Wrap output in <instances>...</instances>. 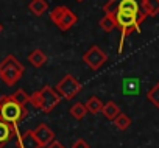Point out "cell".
Here are the masks:
<instances>
[{"instance_id":"obj_1","label":"cell","mask_w":159,"mask_h":148,"mask_svg":"<svg viewBox=\"0 0 159 148\" xmlns=\"http://www.w3.org/2000/svg\"><path fill=\"white\" fill-rule=\"evenodd\" d=\"M116 20V28L120 30V45L119 52H123V42L126 36H129L134 31H140V24L147 19V14L142 13H122V11H111Z\"/></svg>"},{"instance_id":"obj_2","label":"cell","mask_w":159,"mask_h":148,"mask_svg":"<svg viewBox=\"0 0 159 148\" xmlns=\"http://www.w3.org/2000/svg\"><path fill=\"white\" fill-rule=\"evenodd\" d=\"M27 115H28V109L25 106H20L16 100H13L11 95L0 97V120L17 126V123L22 122Z\"/></svg>"},{"instance_id":"obj_3","label":"cell","mask_w":159,"mask_h":148,"mask_svg":"<svg viewBox=\"0 0 159 148\" xmlns=\"http://www.w3.org/2000/svg\"><path fill=\"white\" fill-rule=\"evenodd\" d=\"M24 72H25L24 64L14 55H8L0 61V80L7 86H14L22 78Z\"/></svg>"},{"instance_id":"obj_4","label":"cell","mask_w":159,"mask_h":148,"mask_svg":"<svg viewBox=\"0 0 159 148\" xmlns=\"http://www.w3.org/2000/svg\"><path fill=\"white\" fill-rule=\"evenodd\" d=\"M50 20H52L61 31H67V30H70L73 25H76L78 17H76V14H75L72 10H69L67 7L61 5V7H56V8L50 13Z\"/></svg>"},{"instance_id":"obj_5","label":"cell","mask_w":159,"mask_h":148,"mask_svg":"<svg viewBox=\"0 0 159 148\" xmlns=\"http://www.w3.org/2000/svg\"><path fill=\"white\" fill-rule=\"evenodd\" d=\"M83 86L73 75H66L55 87V91L66 100H72L73 97H76L80 92H81Z\"/></svg>"},{"instance_id":"obj_6","label":"cell","mask_w":159,"mask_h":148,"mask_svg":"<svg viewBox=\"0 0 159 148\" xmlns=\"http://www.w3.org/2000/svg\"><path fill=\"white\" fill-rule=\"evenodd\" d=\"M39 98H41V111L48 114L55 109V106L61 101V95L50 86H44L39 91Z\"/></svg>"},{"instance_id":"obj_7","label":"cell","mask_w":159,"mask_h":148,"mask_svg":"<svg viewBox=\"0 0 159 148\" xmlns=\"http://www.w3.org/2000/svg\"><path fill=\"white\" fill-rule=\"evenodd\" d=\"M83 61L92 69V70H98L106 61H108V55L98 47V45H92L89 50H86V53L83 55Z\"/></svg>"},{"instance_id":"obj_8","label":"cell","mask_w":159,"mask_h":148,"mask_svg":"<svg viewBox=\"0 0 159 148\" xmlns=\"http://www.w3.org/2000/svg\"><path fill=\"white\" fill-rule=\"evenodd\" d=\"M33 134H34V137L38 139V142H39V145H41L42 148H45L52 140H55V132H53V129L48 128V125H45V123L38 125L36 129H33Z\"/></svg>"},{"instance_id":"obj_9","label":"cell","mask_w":159,"mask_h":148,"mask_svg":"<svg viewBox=\"0 0 159 148\" xmlns=\"http://www.w3.org/2000/svg\"><path fill=\"white\" fill-rule=\"evenodd\" d=\"M14 136H16V126L8 122L0 120V148H3Z\"/></svg>"},{"instance_id":"obj_10","label":"cell","mask_w":159,"mask_h":148,"mask_svg":"<svg viewBox=\"0 0 159 148\" xmlns=\"http://www.w3.org/2000/svg\"><path fill=\"white\" fill-rule=\"evenodd\" d=\"M140 92V80L139 78H123L122 81V94L123 95H137Z\"/></svg>"},{"instance_id":"obj_11","label":"cell","mask_w":159,"mask_h":148,"mask_svg":"<svg viewBox=\"0 0 159 148\" xmlns=\"http://www.w3.org/2000/svg\"><path fill=\"white\" fill-rule=\"evenodd\" d=\"M17 145H19V148H42V146L39 145L38 139L34 137V134H33L31 129H28V131H25L22 136H19Z\"/></svg>"},{"instance_id":"obj_12","label":"cell","mask_w":159,"mask_h":148,"mask_svg":"<svg viewBox=\"0 0 159 148\" xmlns=\"http://www.w3.org/2000/svg\"><path fill=\"white\" fill-rule=\"evenodd\" d=\"M28 62H31L33 67L39 69V67H42V65L47 62V55H45L41 48H36V50H33V52L28 55Z\"/></svg>"},{"instance_id":"obj_13","label":"cell","mask_w":159,"mask_h":148,"mask_svg":"<svg viewBox=\"0 0 159 148\" xmlns=\"http://www.w3.org/2000/svg\"><path fill=\"white\" fill-rule=\"evenodd\" d=\"M140 7H142L143 13L147 14V17L148 16L154 17L159 14V0H142Z\"/></svg>"},{"instance_id":"obj_14","label":"cell","mask_w":159,"mask_h":148,"mask_svg":"<svg viewBox=\"0 0 159 148\" xmlns=\"http://www.w3.org/2000/svg\"><path fill=\"white\" fill-rule=\"evenodd\" d=\"M120 108L117 106V103L114 101H108V103H103V108H102V114L108 119V120H114L119 114H120Z\"/></svg>"},{"instance_id":"obj_15","label":"cell","mask_w":159,"mask_h":148,"mask_svg":"<svg viewBox=\"0 0 159 148\" xmlns=\"http://www.w3.org/2000/svg\"><path fill=\"white\" fill-rule=\"evenodd\" d=\"M28 10L34 16H42L48 10V3H47V0H31L28 5Z\"/></svg>"},{"instance_id":"obj_16","label":"cell","mask_w":159,"mask_h":148,"mask_svg":"<svg viewBox=\"0 0 159 148\" xmlns=\"http://www.w3.org/2000/svg\"><path fill=\"white\" fill-rule=\"evenodd\" d=\"M86 111L89 112V114H98V112H102V108H103V101L98 98V97H95V95H92V97H89L88 98V101H86Z\"/></svg>"},{"instance_id":"obj_17","label":"cell","mask_w":159,"mask_h":148,"mask_svg":"<svg viewBox=\"0 0 159 148\" xmlns=\"http://www.w3.org/2000/svg\"><path fill=\"white\" fill-rule=\"evenodd\" d=\"M100 27L106 33H111L112 30H116V20H114L112 13H105V16L100 19Z\"/></svg>"},{"instance_id":"obj_18","label":"cell","mask_w":159,"mask_h":148,"mask_svg":"<svg viewBox=\"0 0 159 148\" xmlns=\"http://www.w3.org/2000/svg\"><path fill=\"white\" fill-rule=\"evenodd\" d=\"M112 122H114L116 128L120 129V131H125V129H128V128L131 126V119H129L126 114H123V112H120Z\"/></svg>"},{"instance_id":"obj_19","label":"cell","mask_w":159,"mask_h":148,"mask_svg":"<svg viewBox=\"0 0 159 148\" xmlns=\"http://www.w3.org/2000/svg\"><path fill=\"white\" fill-rule=\"evenodd\" d=\"M70 115L75 119V120H83L84 119V115H86V106L83 105V103H75L72 108H70Z\"/></svg>"},{"instance_id":"obj_20","label":"cell","mask_w":159,"mask_h":148,"mask_svg":"<svg viewBox=\"0 0 159 148\" xmlns=\"http://www.w3.org/2000/svg\"><path fill=\"white\" fill-rule=\"evenodd\" d=\"M147 100L154 105L156 108H159V83H156L148 92H147Z\"/></svg>"},{"instance_id":"obj_21","label":"cell","mask_w":159,"mask_h":148,"mask_svg":"<svg viewBox=\"0 0 159 148\" xmlns=\"http://www.w3.org/2000/svg\"><path fill=\"white\" fill-rule=\"evenodd\" d=\"M11 97H13V100H16L20 106H27V103H28V100H30V95H28L24 89H17Z\"/></svg>"},{"instance_id":"obj_22","label":"cell","mask_w":159,"mask_h":148,"mask_svg":"<svg viewBox=\"0 0 159 148\" xmlns=\"http://www.w3.org/2000/svg\"><path fill=\"white\" fill-rule=\"evenodd\" d=\"M72 148H91V146L84 139H76L75 142H72Z\"/></svg>"},{"instance_id":"obj_23","label":"cell","mask_w":159,"mask_h":148,"mask_svg":"<svg viewBox=\"0 0 159 148\" xmlns=\"http://www.w3.org/2000/svg\"><path fill=\"white\" fill-rule=\"evenodd\" d=\"M45 148H66V146H64L61 142H58V140H52V142H50V143H48Z\"/></svg>"},{"instance_id":"obj_24","label":"cell","mask_w":159,"mask_h":148,"mask_svg":"<svg viewBox=\"0 0 159 148\" xmlns=\"http://www.w3.org/2000/svg\"><path fill=\"white\" fill-rule=\"evenodd\" d=\"M2 31H3V25H2V24H0V33H2Z\"/></svg>"},{"instance_id":"obj_25","label":"cell","mask_w":159,"mask_h":148,"mask_svg":"<svg viewBox=\"0 0 159 148\" xmlns=\"http://www.w3.org/2000/svg\"><path fill=\"white\" fill-rule=\"evenodd\" d=\"M76 2H84V0H76Z\"/></svg>"}]
</instances>
